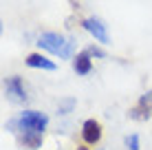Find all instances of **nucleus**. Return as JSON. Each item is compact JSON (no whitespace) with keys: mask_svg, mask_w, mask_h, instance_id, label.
Returning a JSON list of instances; mask_svg holds the SVG:
<instances>
[{"mask_svg":"<svg viewBox=\"0 0 152 150\" xmlns=\"http://www.w3.org/2000/svg\"><path fill=\"white\" fill-rule=\"evenodd\" d=\"M46 124H49V117H46L44 113L24 110V113H20L15 119L9 121L7 128H15V130H22V132H44Z\"/></svg>","mask_w":152,"mask_h":150,"instance_id":"nucleus-1","label":"nucleus"},{"mask_svg":"<svg viewBox=\"0 0 152 150\" xmlns=\"http://www.w3.org/2000/svg\"><path fill=\"white\" fill-rule=\"evenodd\" d=\"M38 44L40 49L49 51L53 55H60V58H71L73 55V42L60 33H42L38 38Z\"/></svg>","mask_w":152,"mask_h":150,"instance_id":"nucleus-2","label":"nucleus"},{"mask_svg":"<svg viewBox=\"0 0 152 150\" xmlns=\"http://www.w3.org/2000/svg\"><path fill=\"white\" fill-rule=\"evenodd\" d=\"M4 93H7V97L13 104H24L27 102V91H24V84L18 75L4 80Z\"/></svg>","mask_w":152,"mask_h":150,"instance_id":"nucleus-3","label":"nucleus"},{"mask_svg":"<svg viewBox=\"0 0 152 150\" xmlns=\"http://www.w3.org/2000/svg\"><path fill=\"white\" fill-rule=\"evenodd\" d=\"M82 27L86 29L91 35H95V40H97V42H102V44H108V42H110L108 29H106V24H104L99 18H86V20L82 22Z\"/></svg>","mask_w":152,"mask_h":150,"instance_id":"nucleus-4","label":"nucleus"},{"mask_svg":"<svg viewBox=\"0 0 152 150\" xmlns=\"http://www.w3.org/2000/svg\"><path fill=\"white\" fill-rule=\"evenodd\" d=\"M82 137L86 143H91V146H95V143L102 139V124L95 121V119H86L82 126Z\"/></svg>","mask_w":152,"mask_h":150,"instance_id":"nucleus-5","label":"nucleus"},{"mask_svg":"<svg viewBox=\"0 0 152 150\" xmlns=\"http://www.w3.org/2000/svg\"><path fill=\"white\" fill-rule=\"evenodd\" d=\"M27 64L31 66V69H44V71H55V62L46 60L44 55H40V53H31V55H27Z\"/></svg>","mask_w":152,"mask_h":150,"instance_id":"nucleus-6","label":"nucleus"},{"mask_svg":"<svg viewBox=\"0 0 152 150\" xmlns=\"http://www.w3.org/2000/svg\"><path fill=\"white\" fill-rule=\"evenodd\" d=\"M73 69H75V73L80 75H88L93 71V62H91V55L84 51V53H80L75 60H73Z\"/></svg>","mask_w":152,"mask_h":150,"instance_id":"nucleus-7","label":"nucleus"},{"mask_svg":"<svg viewBox=\"0 0 152 150\" xmlns=\"http://www.w3.org/2000/svg\"><path fill=\"white\" fill-rule=\"evenodd\" d=\"M20 141H22V146H27L29 150H33V148H38L42 143V132H24Z\"/></svg>","mask_w":152,"mask_h":150,"instance_id":"nucleus-8","label":"nucleus"},{"mask_svg":"<svg viewBox=\"0 0 152 150\" xmlns=\"http://www.w3.org/2000/svg\"><path fill=\"white\" fill-rule=\"evenodd\" d=\"M128 115L132 117V119H148V117H150V108L143 106V104H137L134 108H130Z\"/></svg>","mask_w":152,"mask_h":150,"instance_id":"nucleus-9","label":"nucleus"},{"mask_svg":"<svg viewBox=\"0 0 152 150\" xmlns=\"http://www.w3.org/2000/svg\"><path fill=\"white\" fill-rule=\"evenodd\" d=\"M73 106H75V100H64V102H60V113H62V115H64V113H71Z\"/></svg>","mask_w":152,"mask_h":150,"instance_id":"nucleus-10","label":"nucleus"},{"mask_svg":"<svg viewBox=\"0 0 152 150\" xmlns=\"http://www.w3.org/2000/svg\"><path fill=\"white\" fill-rule=\"evenodd\" d=\"M86 53L91 55V58H99V60H104V58H106V53H104L102 49H97V46H88V49H86Z\"/></svg>","mask_w":152,"mask_h":150,"instance_id":"nucleus-11","label":"nucleus"},{"mask_svg":"<svg viewBox=\"0 0 152 150\" xmlns=\"http://www.w3.org/2000/svg\"><path fill=\"white\" fill-rule=\"evenodd\" d=\"M126 146H128V150H139V137L130 135L128 139H126Z\"/></svg>","mask_w":152,"mask_h":150,"instance_id":"nucleus-12","label":"nucleus"},{"mask_svg":"<svg viewBox=\"0 0 152 150\" xmlns=\"http://www.w3.org/2000/svg\"><path fill=\"white\" fill-rule=\"evenodd\" d=\"M139 104H143V106H148L150 110H152V91H148L145 95H141V100H139Z\"/></svg>","mask_w":152,"mask_h":150,"instance_id":"nucleus-13","label":"nucleus"},{"mask_svg":"<svg viewBox=\"0 0 152 150\" xmlns=\"http://www.w3.org/2000/svg\"><path fill=\"white\" fill-rule=\"evenodd\" d=\"M77 150H86V148H77Z\"/></svg>","mask_w":152,"mask_h":150,"instance_id":"nucleus-14","label":"nucleus"}]
</instances>
